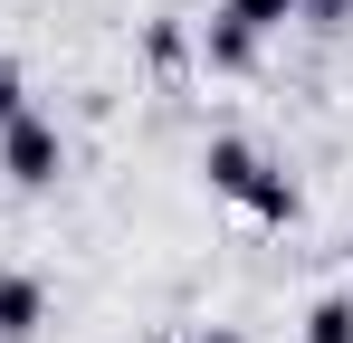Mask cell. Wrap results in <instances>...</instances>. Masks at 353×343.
<instances>
[{
  "label": "cell",
  "instance_id": "6da1fadb",
  "mask_svg": "<svg viewBox=\"0 0 353 343\" xmlns=\"http://www.w3.org/2000/svg\"><path fill=\"white\" fill-rule=\"evenodd\" d=\"M0 172H10L19 191H48V181L67 172L58 124H48V114H10V124H0Z\"/></svg>",
  "mask_w": 353,
  "mask_h": 343
},
{
  "label": "cell",
  "instance_id": "7a4b0ae2",
  "mask_svg": "<svg viewBox=\"0 0 353 343\" xmlns=\"http://www.w3.org/2000/svg\"><path fill=\"white\" fill-rule=\"evenodd\" d=\"M201 172H210V191H220V200H239V210H248V191L268 181V163H258V153H248L239 134H220V143L201 153Z\"/></svg>",
  "mask_w": 353,
  "mask_h": 343
},
{
  "label": "cell",
  "instance_id": "3957f363",
  "mask_svg": "<svg viewBox=\"0 0 353 343\" xmlns=\"http://www.w3.org/2000/svg\"><path fill=\"white\" fill-rule=\"evenodd\" d=\"M48 324V286L39 277H0V343H39Z\"/></svg>",
  "mask_w": 353,
  "mask_h": 343
},
{
  "label": "cell",
  "instance_id": "277c9868",
  "mask_svg": "<svg viewBox=\"0 0 353 343\" xmlns=\"http://www.w3.org/2000/svg\"><path fill=\"white\" fill-rule=\"evenodd\" d=\"M201 57H210V67H220V76H239V67H248V57H258V39H248V29H239V19H210V29H201Z\"/></svg>",
  "mask_w": 353,
  "mask_h": 343
},
{
  "label": "cell",
  "instance_id": "5b68a950",
  "mask_svg": "<svg viewBox=\"0 0 353 343\" xmlns=\"http://www.w3.org/2000/svg\"><path fill=\"white\" fill-rule=\"evenodd\" d=\"M220 19H239L248 39H268V29H287V19H296V0H220Z\"/></svg>",
  "mask_w": 353,
  "mask_h": 343
},
{
  "label": "cell",
  "instance_id": "8992f818",
  "mask_svg": "<svg viewBox=\"0 0 353 343\" xmlns=\"http://www.w3.org/2000/svg\"><path fill=\"white\" fill-rule=\"evenodd\" d=\"M305 343H353V295H315V315H305Z\"/></svg>",
  "mask_w": 353,
  "mask_h": 343
},
{
  "label": "cell",
  "instance_id": "52a82bcc",
  "mask_svg": "<svg viewBox=\"0 0 353 343\" xmlns=\"http://www.w3.org/2000/svg\"><path fill=\"white\" fill-rule=\"evenodd\" d=\"M248 210H258L268 229H287V220H296V181H287V172H268V181L248 191Z\"/></svg>",
  "mask_w": 353,
  "mask_h": 343
},
{
  "label": "cell",
  "instance_id": "ba28073f",
  "mask_svg": "<svg viewBox=\"0 0 353 343\" xmlns=\"http://www.w3.org/2000/svg\"><path fill=\"white\" fill-rule=\"evenodd\" d=\"M10 114H29V76H19V67L0 57V124H10Z\"/></svg>",
  "mask_w": 353,
  "mask_h": 343
},
{
  "label": "cell",
  "instance_id": "9c48e42d",
  "mask_svg": "<svg viewBox=\"0 0 353 343\" xmlns=\"http://www.w3.org/2000/svg\"><path fill=\"white\" fill-rule=\"evenodd\" d=\"M296 19H315V29H344V19H353V0H296Z\"/></svg>",
  "mask_w": 353,
  "mask_h": 343
},
{
  "label": "cell",
  "instance_id": "30bf717a",
  "mask_svg": "<svg viewBox=\"0 0 353 343\" xmlns=\"http://www.w3.org/2000/svg\"><path fill=\"white\" fill-rule=\"evenodd\" d=\"M201 343H239V334H201Z\"/></svg>",
  "mask_w": 353,
  "mask_h": 343
},
{
  "label": "cell",
  "instance_id": "8fae6325",
  "mask_svg": "<svg viewBox=\"0 0 353 343\" xmlns=\"http://www.w3.org/2000/svg\"><path fill=\"white\" fill-rule=\"evenodd\" d=\"M344 258H353V238H344Z\"/></svg>",
  "mask_w": 353,
  "mask_h": 343
}]
</instances>
